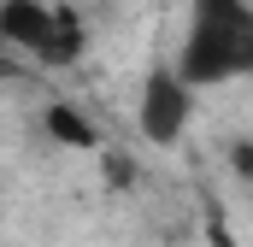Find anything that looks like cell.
Returning <instances> with one entry per match:
<instances>
[{
    "label": "cell",
    "mask_w": 253,
    "mask_h": 247,
    "mask_svg": "<svg viewBox=\"0 0 253 247\" xmlns=\"http://www.w3.org/2000/svg\"><path fill=\"white\" fill-rule=\"evenodd\" d=\"M248 71H253V6L248 0H194L177 77L194 88V82H230Z\"/></svg>",
    "instance_id": "obj_1"
},
{
    "label": "cell",
    "mask_w": 253,
    "mask_h": 247,
    "mask_svg": "<svg viewBox=\"0 0 253 247\" xmlns=\"http://www.w3.org/2000/svg\"><path fill=\"white\" fill-rule=\"evenodd\" d=\"M189 112H194V94H189V82H183L177 71H153V77L141 82V129H147V141L171 147V141L183 135Z\"/></svg>",
    "instance_id": "obj_2"
},
{
    "label": "cell",
    "mask_w": 253,
    "mask_h": 247,
    "mask_svg": "<svg viewBox=\"0 0 253 247\" xmlns=\"http://www.w3.org/2000/svg\"><path fill=\"white\" fill-rule=\"evenodd\" d=\"M53 36H59V6H42V0H6L0 6V41L30 47L36 59H47Z\"/></svg>",
    "instance_id": "obj_3"
},
{
    "label": "cell",
    "mask_w": 253,
    "mask_h": 247,
    "mask_svg": "<svg viewBox=\"0 0 253 247\" xmlns=\"http://www.w3.org/2000/svg\"><path fill=\"white\" fill-rule=\"evenodd\" d=\"M47 135H59L65 147H94L100 141L94 124H83V112H71V106H47Z\"/></svg>",
    "instance_id": "obj_4"
},
{
    "label": "cell",
    "mask_w": 253,
    "mask_h": 247,
    "mask_svg": "<svg viewBox=\"0 0 253 247\" xmlns=\"http://www.w3.org/2000/svg\"><path fill=\"white\" fill-rule=\"evenodd\" d=\"M230 165H236V177H242V183H253V135H248V141H236Z\"/></svg>",
    "instance_id": "obj_5"
},
{
    "label": "cell",
    "mask_w": 253,
    "mask_h": 247,
    "mask_svg": "<svg viewBox=\"0 0 253 247\" xmlns=\"http://www.w3.org/2000/svg\"><path fill=\"white\" fill-rule=\"evenodd\" d=\"M218 247H230V242H224V230H218Z\"/></svg>",
    "instance_id": "obj_6"
}]
</instances>
